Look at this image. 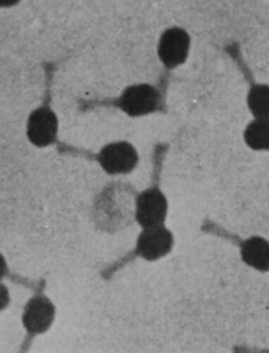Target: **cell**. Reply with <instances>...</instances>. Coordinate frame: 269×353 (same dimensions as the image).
Returning <instances> with one entry per match:
<instances>
[{"label": "cell", "mask_w": 269, "mask_h": 353, "mask_svg": "<svg viewBox=\"0 0 269 353\" xmlns=\"http://www.w3.org/2000/svg\"><path fill=\"white\" fill-rule=\"evenodd\" d=\"M161 103L159 90L149 84L130 86L118 100V107L130 117H143L155 112Z\"/></svg>", "instance_id": "cell-1"}, {"label": "cell", "mask_w": 269, "mask_h": 353, "mask_svg": "<svg viewBox=\"0 0 269 353\" xmlns=\"http://www.w3.org/2000/svg\"><path fill=\"white\" fill-rule=\"evenodd\" d=\"M97 161L108 174H128L136 168L139 156L128 142H114L101 148Z\"/></svg>", "instance_id": "cell-2"}, {"label": "cell", "mask_w": 269, "mask_h": 353, "mask_svg": "<svg viewBox=\"0 0 269 353\" xmlns=\"http://www.w3.org/2000/svg\"><path fill=\"white\" fill-rule=\"evenodd\" d=\"M167 212V199L159 188L145 190L137 197L134 216L143 228L163 224Z\"/></svg>", "instance_id": "cell-3"}, {"label": "cell", "mask_w": 269, "mask_h": 353, "mask_svg": "<svg viewBox=\"0 0 269 353\" xmlns=\"http://www.w3.org/2000/svg\"><path fill=\"white\" fill-rule=\"evenodd\" d=\"M190 36L179 28H169L159 39V59L168 69H174L182 65L188 59L190 50Z\"/></svg>", "instance_id": "cell-4"}, {"label": "cell", "mask_w": 269, "mask_h": 353, "mask_svg": "<svg viewBox=\"0 0 269 353\" xmlns=\"http://www.w3.org/2000/svg\"><path fill=\"white\" fill-rule=\"evenodd\" d=\"M173 241V235L163 224L148 227L139 235L137 253L148 261H155L171 251Z\"/></svg>", "instance_id": "cell-5"}, {"label": "cell", "mask_w": 269, "mask_h": 353, "mask_svg": "<svg viewBox=\"0 0 269 353\" xmlns=\"http://www.w3.org/2000/svg\"><path fill=\"white\" fill-rule=\"evenodd\" d=\"M57 117L49 107H41L29 115L27 137L37 148L53 144L57 136Z\"/></svg>", "instance_id": "cell-6"}, {"label": "cell", "mask_w": 269, "mask_h": 353, "mask_svg": "<svg viewBox=\"0 0 269 353\" xmlns=\"http://www.w3.org/2000/svg\"><path fill=\"white\" fill-rule=\"evenodd\" d=\"M55 317V307L43 295L32 297L25 305L22 321L31 334H43L49 330Z\"/></svg>", "instance_id": "cell-7"}, {"label": "cell", "mask_w": 269, "mask_h": 353, "mask_svg": "<svg viewBox=\"0 0 269 353\" xmlns=\"http://www.w3.org/2000/svg\"><path fill=\"white\" fill-rule=\"evenodd\" d=\"M241 258L248 265L260 272L269 270V241L260 236H252L241 243Z\"/></svg>", "instance_id": "cell-8"}, {"label": "cell", "mask_w": 269, "mask_h": 353, "mask_svg": "<svg viewBox=\"0 0 269 353\" xmlns=\"http://www.w3.org/2000/svg\"><path fill=\"white\" fill-rule=\"evenodd\" d=\"M244 141L254 150H269V117H260L248 123Z\"/></svg>", "instance_id": "cell-9"}, {"label": "cell", "mask_w": 269, "mask_h": 353, "mask_svg": "<svg viewBox=\"0 0 269 353\" xmlns=\"http://www.w3.org/2000/svg\"><path fill=\"white\" fill-rule=\"evenodd\" d=\"M248 105L256 119L269 117V86L265 84L252 86L248 92Z\"/></svg>", "instance_id": "cell-10"}, {"label": "cell", "mask_w": 269, "mask_h": 353, "mask_svg": "<svg viewBox=\"0 0 269 353\" xmlns=\"http://www.w3.org/2000/svg\"><path fill=\"white\" fill-rule=\"evenodd\" d=\"M20 0H0V6L2 8H10L17 5Z\"/></svg>", "instance_id": "cell-11"}]
</instances>
